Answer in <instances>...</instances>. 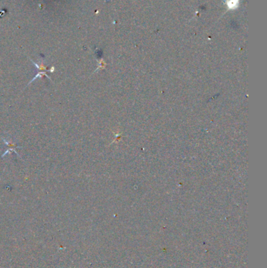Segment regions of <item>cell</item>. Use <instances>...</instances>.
<instances>
[{
    "label": "cell",
    "mask_w": 267,
    "mask_h": 268,
    "mask_svg": "<svg viewBox=\"0 0 267 268\" xmlns=\"http://www.w3.org/2000/svg\"><path fill=\"white\" fill-rule=\"evenodd\" d=\"M43 76H46V78H49V80H50L51 82H52V78H50V77L49 76V75H47V73H46V71H39V72H38L37 74H36V75L34 77V78H32V79L31 80L30 82H28V84H27V86H28L29 85H30V84H31V82H34L35 80H36L37 79V78H42V77Z\"/></svg>",
    "instance_id": "6da1fadb"
},
{
    "label": "cell",
    "mask_w": 267,
    "mask_h": 268,
    "mask_svg": "<svg viewBox=\"0 0 267 268\" xmlns=\"http://www.w3.org/2000/svg\"><path fill=\"white\" fill-rule=\"evenodd\" d=\"M30 59V58H29ZM30 61L32 62L33 65L35 66V68H37L38 71H48L47 67L43 64V62H41V63H36L34 61H32L31 59H30Z\"/></svg>",
    "instance_id": "7a4b0ae2"
},
{
    "label": "cell",
    "mask_w": 267,
    "mask_h": 268,
    "mask_svg": "<svg viewBox=\"0 0 267 268\" xmlns=\"http://www.w3.org/2000/svg\"><path fill=\"white\" fill-rule=\"evenodd\" d=\"M2 140H3V142L5 143V144L6 145L7 147H9V148H21V147H18L16 145V144H14V143L11 142L10 140H7L4 139L3 137H2Z\"/></svg>",
    "instance_id": "3957f363"
},
{
    "label": "cell",
    "mask_w": 267,
    "mask_h": 268,
    "mask_svg": "<svg viewBox=\"0 0 267 268\" xmlns=\"http://www.w3.org/2000/svg\"><path fill=\"white\" fill-rule=\"evenodd\" d=\"M10 152H14V153H15L16 154H17V156L20 157V158H21V159H22V158H21V157H20V155H19L18 153L17 152V151H16V150H15V148H9V149H7L6 151H5V153H4V154H2V158H3V157L5 156L6 154H9V153H10Z\"/></svg>",
    "instance_id": "277c9868"
}]
</instances>
